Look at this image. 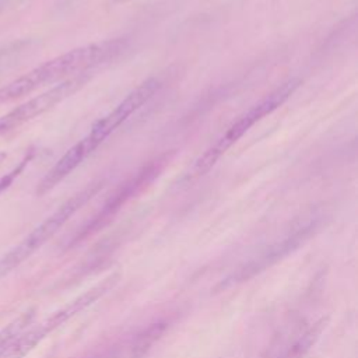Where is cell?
Segmentation results:
<instances>
[{
	"label": "cell",
	"instance_id": "6da1fadb",
	"mask_svg": "<svg viewBox=\"0 0 358 358\" xmlns=\"http://www.w3.org/2000/svg\"><path fill=\"white\" fill-rule=\"evenodd\" d=\"M123 41L109 39L71 49L0 87V105L22 98L32 91L70 77L90 73L94 67L120 53Z\"/></svg>",
	"mask_w": 358,
	"mask_h": 358
},
{
	"label": "cell",
	"instance_id": "7a4b0ae2",
	"mask_svg": "<svg viewBox=\"0 0 358 358\" xmlns=\"http://www.w3.org/2000/svg\"><path fill=\"white\" fill-rule=\"evenodd\" d=\"M103 180H95L85 186L83 190L71 196L62 206H59L49 217L36 225L24 239L14 245L8 252L0 257V278L8 275L20 267L28 257H31L39 248H42L56 232L84 206L87 204L102 187Z\"/></svg>",
	"mask_w": 358,
	"mask_h": 358
},
{
	"label": "cell",
	"instance_id": "3957f363",
	"mask_svg": "<svg viewBox=\"0 0 358 358\" xmlns=\"http://www.w3.org/2000/svg\"><path fill=\"white\" fill-rule=\"evenodd\" d=\"M301 84L299 78H289L275 90H273L268 95H266L260 102L253 105L248 112H245L236 122H234L227 131L211 145L208 147L190 166L186 173V179H196L210 171L214 164L231 148L253 124L262 120L264 116L270 115L278 106H281L291 94L298 88Z\"/></svg>",
	"mask_w": 358,
	"mask_h": 358
},
{
	"label": "cell",
	"instance_id": "277c9868",
	"mask_svg": "<svg viewBox=\"0 0 358 358\" xmlns=\"http://www.w3.org/2000/svg\"><path fill=\"white\" fill-rule=\"evenodd\" d=\"M117 281V274L109 275L98 285L85 291L76 299L70 301L67 305L53 312L50 316L43 319L41 323L32 326L29 330L22 331L20 337L10 345V348L4 352L1 358H24L29 351H32L42 340H45L50 333L59 329L62 324L69 322L77 313L83 312L92 303H95L99 298H102L106 292H109Z\"/></svg>",
	"mask_w": 358,
	"mask_h": 358
},
{
	"label": "cell",
	"instance_id": "5b68a950",
	"mask_svg": "<svg viewBox=\"0 0 358 358\" xmlns=\"http://www.w3.org/2000/svg\"><path fill=\"white\" fill-rule=\"evenodd\" d=\"M88 80H90L88 73L70 77L67 80L57 83L56 85L46 90L45 92L20 103L14 109L8 110L3 116H0V136L6 134L14 129H18L20 126L25 124L27 122L48 112L49 109L56 106L63 99L73 95Z\"/></svg>",
	"mask_w": 358,
	"mask_h": 358
},
{
	"label": "cell",
	"instance_id": "8992f818",
	"mask_svg": "<svg viewBox=\"0 0 358 358\" xmlns=\"http://www.w3.org/2000/svg\"><path fill=\"white\" fill-rule=\"evenodd\" d=\"M159 87L161 83L157 78H148L141 83L120 103H117L113 110H110L106 116L98 119L92 124L88 134L83 138L95 151V148L101 145L106 140V137H109L124 120H127L130 115H133L144 103H147L159 90Z\"/></svg>",
	"mask_w": 358,
	"mask_h": 358
},
{
	"label": "cell",
	"instance_id": "52a82bcc",
	"mask_svg": "<svg viewBox=\"0 0 358 358\" xmlns=\"http://www.w3.org/2000/svg\"><path fill=\"white\" fill-rule=\"evenodd\" d=\"M168 162V155H162L158 157L157 159L151 161L148 165L143 166L138 172H136V175H133L129 180H126L123 185H120V187L110 196V199L103 204L102 210H99V213L91 220V222H88V225L83 229L84 235H88L92 231L99 229L102 225H105L119 210L120 207L129 200L131 199L136 193L141 192L148 183H151L154 180L155 176H158V173L164 169V166Z\"/></svg>",
	"mask_w": 358,
	"mask_h": 358
},
{
	"label": "cell",
	"instance_id": "ba28073f",
	"mask_svg": "<svg viewBox=\"0 0 358 358\" xmlns=\"http://www.w3.org/2000/svg\"><path fill=\"white\" fill-rule=\"evenodd\" d=\"M91 148L81 138L73 147H70L57 162L48 171V173L39 180L36 186V194L43 196L50 192L56 185H59L67 175H70L90 154Z\"/></svg>",
	"mask_w": 358,
	"mask_h": 358
},
{
	"label": "cell",
	"instance_id": "9c48e42d",
	"mask_svg": "<svg viewBox=\"0 0 358 358\" xmlns=\"http://www.w3.org/2000/svg\"><path fill=\"white\" fill-rule=\"evenodd\" d=\"M327 324V319L322 317L315 323L296 327L280 345L274 358H302L310 347L317 341Z\"/></svg>",
	"mask_w": 358,
	"mask_h": 358
},
{
	"label": "cell",
	"instance_id": "30bf717a",
	"mask_svg": "<svg viewBox=\"0 0 358 358\" xmlns=\"http://www.w3.org/2000/svg\"><path fill=\"white\" fill-rule=\"evenodd\" d=\"M31 316H32L31 313H24L0 331V358L4 355V352L10 348V345L20 337V334L28 326Z\"/></svg>",
	"mask_w": 358,
	"mask_h": 358
},
{
	"label": "cell",
	"instance_id": "8fae6325",
	"mask_svg": "<svg viewBox=\"0 0 358 358\" xmlns=\"http://www.w3.org/2000/svg\"><path fill=\"white\" fill-rule=\"evenodd\" d=\"M31 161V155H25L20 162L18 165H15L10 172H7L4 176L0 178V194L3 192H6L11 185L13 182L21 175V172L24 171V168L27 166V164Z\"/></svg>",
	"mask_w": 358,
	"mask_h": 358
},
{
	"label": "cell",
	"instance_id": "7c38bea8",
	"mask_svg": "<svg viewBox=\"0 0 358 358\" xmlns=\"http://www.w3.org/2000/svg\"><path fill=\"white\" fill-rule=\"evenodd\" d=\"M6 158H7V154H6L4 151H0V166H1V164L4 162Z\"/></svg>",
	"mask_w": 358,
	"mask_h": 358
},
{
	"label": "cell",
	"instance_id": "4fadbf2b",
	"mask_svg": "<svg viewBox=\"0 0 358 358\" xmlns=\"http://www.w3.org/2000/svg\"><path fill=\"white\" fill-rule=\"evenodd\" d=\"M113 4H124V3H129L131 0H110Z\"/></svg>",
	"mask_w": 358,
	"mask_h": 358
}]
</instances>
